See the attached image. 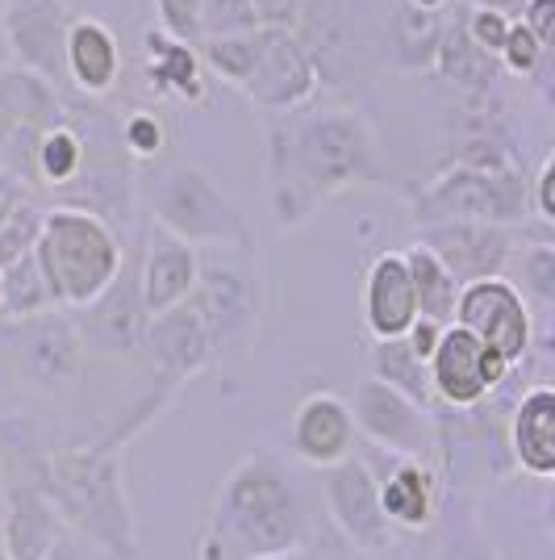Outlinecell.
I'll list each match as a JSON object with an SVG mask.
<instances>
[{"mask_svg":"<svg viewBox=\"0 0 555 560\" xmlns=\"http://www.w3.org/2000/svg\"><path fill=\"white\" fill-rule=\"evenodd\" d=\"M376 135L351 105L268 114V206L280 231H297L330 197L376 176Z\"/></svg>","mask_w":555,"mask_h":560,"instance_id":"cell-1","label":"cell"},{"mask_svg":"<svg viewBox=\"0 0 555 560\" xmlns=\"http://www.w3.org/2000/svg\"><path fill=\"white\" fill-rule=\"evenodd\" d=\"M318 514V490H309L302 472L276 452L255 447L222 477L205 536L217 544L222 560L302 552Z\"/></svg>","mask_w":555,"mask_h":560,"instance_id":"cell-2","label":"cell"},{"mask_svg":"<svg viewBox=\"0 0 555 560\" xmlns=\"http://www.w3.org/2000/svg\"><path fill=\"white\" fill-rule=\"evenodd\" d=\"M13 456L29 468L68 536L84 539L109 560H139V518L121 481V447L101 440L93 447L43 452L17 440Z\"/></svg>","mask_w":555,"mask_h":560,"instance_id":"cell-3","label":"cell"},{"mask_svg":"<svg viewBox=\"0 0 555 560\" xmlns=\"http://www.w3.org/2000/svg\"><path fill=\"white\" fill-rule=\"evenodd\" d=\"M201 63L209 75L243 93L255 109L268 114H293L314 105L318 96V68L302 47V38L284 25H251L238 34H205L201 38Z\"/></svg>","mask_w":555,"mask_h":560,"instance_id":"cell-4","label":"cell"},{"mask_svg":"<svg viewBox=\"0 0 555 560\" xmlns=\"http://www.w3.org/2000/svg\"><path fill=\"white\" fill-rule=\"evenodd\" d=\"M29 252H34V264L47 280L55 310L80 314L114 284L130 243L109 222H101L96 213L55 206V210H43Z\"/></svg>","mask_w":555,"mask_h":560,"instance_id":"cell-5","label":"cell"},{"mask_svg":"<svg viewBox=\"0 0 555 560\" xmlns=\"http://www.w3.org/2000/svg\"><path fill=\"white\" fill-rule=\"evenodd\" d=\"M263 272L255 252L205 247L197 252V289L188 305L197 310L213 348V364L247 360L263 323Z\"/></svg>","mask_w":555,"mask_h":560,"instance_id":"cell-6","label":"cell"},{"mask_svg":"<svg viewBox=\"0 0 555 560\" xmlns=\"http://www.w3.org/2000/svg\"><path fill=\"white\" fill-rule=\"evenodd\" d=\"M151 218L163 234L188 247H243L255 252V226L247 210L197 164H167L146 188Z\"/></svg>","mask_w":555,"mask_h":560,"instance_id":"cell-7","label":"cell"},{"mask_svg":"<svg viewBox=\"0 0 555 560\" xmlns=\"http://www.w3.org/2000/svg\"><path fill=\"white\" fill-rule=\"evenodd\" d=\"M293 34L309 50L318 84H351L368 75L380 50H389V22L376 18L371 0H305Z\"/></svg>","mask_w":555,"mask_h":560,"instance_id":"cell-8","label":"cell"},{"mask_svg":"<svg viewBox=\"0 0 555 560\" xmlns=\"http://www.w3.org/2000/svg\"><path fill=\"white\" fill-rule=\"evenodd\" d=\"M531 206L527 180H518L509 167L497 164H463L447 172L442 180L417 192L414 222L417 226H439V222H485L513 231Z\"/></svg>","mask_w":555,"mask_h":560,"instance_id":"cell-9","label":"cell"},{"mask_svg":"<svg viewBox=\"0 0 555 560\" xmlns=\"http://www.w3.org/2000/svg\"><path fill=\"white\" fill-rule=\"evenodd\" d=\"M318 506H322L330 532L343 544H351L355 552L385 557L397 548V532L385 523V511H380L376 477L359 452L347 456L343 465H330L318 472Z\"/></svg>","mask_w":555,"mask_h":560,"instance_id":"cell-10","label":"cell"},{"mask_svg":"<svg viewBox=\"0 0 555 560\" xmlns=\"http://www.w3.org/2000/svg\"><path fill=\"white\" fill-rule=\"evenodd\" d=\"M355 435L368 440L376 452L405 456V460H430L439 465V431H435V410L417 406L380 381H359L355 397L347 401Z\"/></svg>","mask_w":555,"mask_h":560,"instance_id":"cell-11","label":"cell"},{"mask_svg":"<svg viewBox=\"0 0 555 560\" xmlns=\"http://www.w3.org/2000/svg\"><path fill=\"white\" fill-rule=\"evenodd\" d=\"M4 348H9L17 376L25 385H34L38 394H68L84 376V360H88L80 330L63 310H50V314L25 318V323H9Z\"/></svg>","mask_w":555,"mask_h":560,"instance_id":"cell-12","label":"cell"},{"mask_svg":"<svg viewBox=\"0 0 555 560\" xmlns=\"http://www.w3.org/2000/svg\"><path fill=\"white\" fill-rule=\"evenodd\" d=\"M456 327L497 351L509 369H522L534 351V314L506 277L463 284L456 298Z\"/></svg>","mask_w":555,"mask_h":560,"instance_id":"cell-13","label":"cell"},{"mask_svg":"<svg viewBox=\"0 0 555 560\" xmlns=\"http://www.w3.org/2000/svg\"><path fill=\"white\" fill-rule=\"evenodd\" d=\"M426 376H430V397L442 410H472L481 406L497 389H506L513 369L497 351H488L481 339H472L463 327L442 330L439 348L426 360Z\"/></svg>","mask_w":555,"mask_h":560,"instance_id":"cell-14","label":"cell"},{"mask_svg":"<svg viewBox=\"0 0 555 560\" xmlns=\"http://www.w3.org/2000/svg\"><path fill=\"white\" fill-rule=\"evenodd\" d=\"M364 465L376 477L380 511H385V523L397 536H430L442 514V502H447L439 465L389 456V452H376V447L364 452Z\"/></svg>","mask_w":555,"mask_h":560,"instance_id":"cell-15","label":"cell"},{"mask_svg":"<svg viewBox=\"0 0 555 560\" xmlns=\"http://www.w3.org/2000/svg\"><path fill=\"white\" fill-rule=\"evenodd\" d=\"M84 351H105V355H142V335H146V305L139 293V252H126V264L114 277V284L96 298L88 310L75 318Z\"/></svg>","mask_w":555,"mask_h":560,"instance_id":"cell-16","label":"cell"},{"mask_svg":"<svg viewBox=\"0 0 555 560\" xmlns=\"http://www.w3.org/2000/svg\"><path fill=\"white\" fill-rule=\"evenodd\" d=\"M0 18H4V34L13 47V63L22 71L47 80L63 75V34L71 25V9L63 0H0Z\"/></svg>","mask_w":555,"mask_h":560,"instance_id":"cell-17","label":"cell"},{"mask_svg":"<svg viewBox=\"0 0 555 560\" xmlns=\"http://www.w3.org/2000/svg\"><path fill=\"white\" fill-rule=\"evenodd\" d=\"M4 477H9V498H4V523H0V552L4 560H47L59 548V539L68 536V527L59 523L55 506L43 498L17 456L13 465H4Z\"/></svg>","mask_w":555,"mask_h":560,"instance_id":"cell-18","label":"cell"},{"mask_svg":"<svg viewBox=\"0 0 555 560\" xmlns=\"http://www.w3.org/2000/svg\"><path fill=\"white\" fill-rule=\"evenodd\" d=\"M422 247H430L439 264L456 277V284L488 280L506 272V259L513 256L518 238L506 226H485V222H439L422 226Z\"/></svg>","mask_w":555,"mask_h":560,"instance_id":"cell-19","label":"cell"},{"mask_svg":"<svg viewBox=\"0 0 555 560\" xmlns=\"http://www.w3.org/2000/svg\"><path fill=\"white\" fill-rule=\"evenodd\" d=\"M288 447H293L297 465L318 468V472L355 456L359 435H355L347 397L330 394V389L305 397L302 406L293 410V422H288Z\"/></svg>","mask_w":555,"mask_h":560,"instance_id":"cell-20","label":"cell"},{"mask_svg":"<svg viewBox=\"0 0 555 560\" xmlns=\"http://www.w3.org/2000/svg\"><path fill=\"white\" fill-rule=\"evenodd\" d=\"M142 355L151 360V369L160 373L163 389H180L185 381L201 376L213 364V348H209V335L197 318L192 305H176V310H163L146 323L142 335Z\"/></svg>","mask_w":555,"mask_h":560,"instance_id":"cell-21","label":"cell"},{"mask_svg":"<svg viewBox=\"0 0 555 560\" xmlns=\"http://www.w3.org/2000/svg\"><path fill=\"white\" fill-rule=\"evenodd\" d=\"M509 465L531 481L555 477V389L547 381H534L513 397L506 415Z\"/></svg>","mask_w":555,"mask_h":560,"instance_id":"cell-22","label":"cell"},{"mask_svg":"<svg viewBox=\"0 0 555 560\" xmlns=\"http://www.w3.org/2000/svg\"><path fill=\"white\" fill-rule=\"evenodd\" d=\"M142 80L163 101H176L188 109L209 105V71L201 63V50L180 38H167L155 25L142 30Z\"/></svg>","mask_w":555,"mask_h":560,"instance_id":"cell-23","label":"cell"},{"mask_svg":"<svg viewBox=\"0 0 555 560\" xmlns=\"http://www.w3.org/2000/svg\"><path fill=\"white\" fill-rule=\"evenodd\" d=\"M359 314H364V330L371 335V343L401 339L417 323L414 284H410V268H405L401 252H385L368 264Z\"/></svg>","mask_w":555,"mask_h":560,"instance_id":"cell-24","label":"cell"},{"mask_svg":"<svg viewBox=\"0 0 555 560\" xmlns=\"http://www.w3.org/2000/svg\"><path fill=\"white\" fill-rule=\"evenodd\" d=\"M126 55L121 43L101 18H71L63 34V75L80 89V96H109L121 84Z\"/></svg>","mask_w":555,"mask_h":560,"instance_id":"cell-25","label":"cell"},{"mask_svg":"<svg viewBox=\"0 0 555 560\" xmlns=\"http://www.w3.org/2000/svg\"><path fill=\"white\" fill-rule=\"evenodd\" d=\"M197 289V247H188L172 234H151L139 252V293L146 314L185 305Z\"/></svg>","mask_w":555,"mask_h":560,"instance_id":"cell-26","label":"cell"},{"mask_svg":"<svg viewBox=\"0 0 555 560\" xmlns=\"http://www.w3.org/2000/svg\"><path fill=\"white\" fill-rule=\"evenodd\" d=\"M84 167H88V142L68 117H59L55 126H47L34 139V151H29V180L34 185H47L59 192L71 180H80Z\"/></svg>","mask_w":555,"mask_h":560,"instance_id":"cell-27","label":"cell"},{"mask_svg":"<svg viewBox=\"0 0 555 560\" xmlns=\"http://www.w3.org/2000/svg\"><path fill=\"white\" fill-rule=\"evenodd\" d=\"M405 268H410V284H414V302H417V318H430L439 327H451L456 318V298H460V284L456 277L439 264V256L430 247H405Z\"/></svg>","mask_w":555,"mask_h":560,"instance_id":"cell-28","label":"cell"},{"mask_svg":"<svg viewBox=\"0 0 555 560\" xmlns=\"http://www.w3.org/2000/svg\"><path fill=\"white\" fill-rule=\"evenodd\" d=\"M50 310H55V302H50L47 280L34 264V252L9 259L0 268V318L4 323H25V318H38Z\"/></svg>","mask_w":555,"mask_h":560,"instance_id":"cell-29","label":"cell"},{"mask_svg":"<svg viewBox=\"0 0 555 560\" xmlns=\"http://www.w3.org/2000/svg\"><path fill=\"white\" fill-rule=\"evenodd\" d=\"M501 277L522 293V302L534 310H552L555 305V247L552 238H539V243H518L513 256L506 259V272Z\"/></svg>","mask_w":555,"mask_h":560,"instance_id":"cell-30","label":"cell"},{"mask_svg":"<svg viewBox=\"0 0 555 560\" xmlns=\"http://www.w3.org/2000/svg\"><path fill=\"white\" fill-rule=\"evenodd\" d=\"M371 381H380V385L397 389L401 397H410L417 406L435 410L426 364L405 348V339H380V343H371Z\"/></svg>","mask_w":555,"mask_h":560,"instance_id":"cell-31","label":"cell"},{"mask_svg":"<svg viewBox=\"0 0 555 560\" xmlns=\"http://www.w3.org/2000/svg\"><path fill=\"white\" fill-rule=\"evenodd\" d=\"M172 147V126L160 109L134 105L126 114H117V151L130 164H160Z\"/></svg>","mask_w":555,"mask_h":560,"instance_id":"cell-32","label":"cell"},{"mask_svg":"<svg viewBox=\"0 0 555 560\" xmlns=\"http://www.w3.org/2000/svg\"><path fill=\"white\" fill-rule=\"evenodd\" d=\"M155 30L167 38H180L188 47H201L205 38V0H155Z\"/></svg>","mask_w":555,"mask_h":560,"instance_id":"cell-33","label":"cell"},{"mask_svg":"<svg viewBox=\"0 0 555 560\" xmlns=\"http://www.w3.org/2000/svg\"><path fill=\"white\" fill-rule=\"evenodd\" d=\"M509 25H513V18H506V13L485 9V4H472V9L463 13L460 30H463V38L481 50V55L497 59V50H501V43H506Z\"/></svg>","mask_w":555,"mask_h":560,"instance_id":"cell-34","label":"cell"},{"mask_svg":"<svg viewBox=\"0 0 555 560\" xmlns=\"http://www.w3.org/2000/svg\"><path fill=\"white\" fill-rule=\"evenodd\" d=\"M543 59H547V50L539 47L518 22L509 25L506 43H501V50H497V63H501L509 75H518V80H531V75H539Z\"/></svg>","mask_w":555,"mask_h":560,"instance_id":"cell-35","label":"cell"},{"mask_svg":"<svg viewBox=\"0 0 555 560\" xmlns=\"http://www.w3.org/2000/svg\"><path fill=\"white\" fill-rule=\"evenodd\" d=\"M302 560H376V557L355 552L351 544H343V539L330 532V523L318 514V523L309 527V539L302 544Z\"/></svg>","mask_w":555,"mask_h":560,"instance_id":"cell-36","label":"cell"},{"mask_svg":"<svg viewBox=\"0 0 555 560\" xmlns=\"http://www.w3.org/2000/svg\"><path fill=\"white\" fill-rule=\"evenodd\" d=\"M513 22L522 25L527 34H531L534 43L543 50H552V38H555V0H522V9H518V18Z\"/></svg>","mask_w":555,"mask_h":560,"instance_id":"cell-37","label":"cell"},{"mask_svg":"<svg viewBox=\"0 0 555 560\" xmlns=\"http://www.w3.org/2000/svg\"><path fill=\"white\" fill-rule=\"evenodd\" d=\"M552 188H555V164H552V155L539 164V172H534V180H531V206H534V218L543 222V226H552L555 222V197H552Z\"/></svg>","mask_w":555,"mask_h":560,"instance_id":"cell-38","label":"cell"},{"mask_svg":"<svg viewBox=\"0 0 555 560\" xmlns=\"http://www.w3.org/2000/svg\"><path fill=\"white\" fill-rule=\"evenodd\" d=\"M302 4L305 0H247L255 25H284V30H293V25H297Z\"/></svg>","mask_w":555,"mask_h":560,"instance_id":"cell-39","label":"cell"},{"mask_svg":"<svg viewBox=\"0 0 555 560\" xmlns=\"http://www.w3.org/2000/svg\"><path fill=\"white\" fill-rule=\"evenodd\" d=\"M442 330H447V327H439V323H430V318H417L414 327L405 330V335H401V339H405V348L414 351L417 360H422V364H426V360H430V355H435V348H439Z\"/></svg>","mask_w":555,"mask_h":560,"instance_id":"cell-40","label":"cell"},{"mask_svg":"<svg viewBox=\"0 0 555 560\" xmlns=\"http://www.w3.org/2000/svg\"><path fill=\"white\" fill-rule=\"evenodd\" d=\"M22 201H25V188L17 185L13 176L0 172V231H4V222H9L13 213L22 210Z\"/></svg>","mask_w":555,"mask_h":560,"instance_id":"cell-41","label":"cell"},{"mask_svg":"<svg viewBox=\"0 0 555 560\" xmlns=\"http://www.w3.org/2000/svg\"><path fill=\"white\" fill-rule=\"evenodd\" d=\"M47 560H109V557H101V552H96V548H88L84 539L63 536V539H59V548H55Z\"/></svg>","mask_w":555,"mask_h":560,"instance_id":"cell-42","label":"cell"},{"mask_svg":"<svg viewBox=\"0 0 555 560\" xmlns=\"http://www.w3.org/2000/svg\"><path fill=\"white\" fill-rule=\"evenodd\" d=\"M13 71V47H9V34H4V18H0V80Z\"/></svg>","mask_w":555,"mask_h":560,"instance_id":"cell-43","label":"cell"},{"mask_svg":"<svg viewBox=\"0 0 555 560\" xmlns=\"http://www.w3.org/2000/svg\"><path fill=\"white\" fill-rule=\"evenodd\" d=\"M447 4H451V0H405V9H414V13H430V18H435L439 9H447Z\"/></svg>","mask_w":555,"mask_h":560,"instance_id":"cell-44","label":"cell"},{"mask_svg":"<svg viewBox=\"0 0 555 560\" xmlns=\"http://www.w3.org/2000/svg\"><path fill=\"white\" fill-rule=\"evenodd\" d=\"M476 4H485V9H497V13H506V18H513V13L522 9V0H476Z\"/></svg>","mask_w":555,"mask_h":560,"instance_id":"cell-45","label":"cell"},{"mask_svg":"<svg viewBox=\"0 0 555 560\" xmlns=\"http://www.w3.org/2000/svg\"><path fill=\"white\" fill-rule=\"evenodd\" d=\"M197 560H222V552H217V544L209 536H201V544H197Z\"/></svg>","mask_w":555,"mask_h":560,"instance_id":"cell-46","label":"cell"},{"mask_svg":"<svg viewBox=\"0 0 555 560\" xmlns=\"http://www.w3.org/2000/svg\"><path fill=\"white\" fill-rule=\"evenodd\" d=\"M4 498H9V477H4V460H0V523H4Z\"/></svg>","mask_w":555,"mask_h":560,"instance_id":"cell-47","label":"cell"},{"mask_svg":"<svg viewBox=\"0 0 555 560\" xmlns=\"http://www.w3.org/2000/svg\"><path fill=\"white\" fill-rule=\"evenodd\" d=\"M251 560H302V552H272V557H251Z\"/></svg>","mask_w":555,"mask_h":560,"instance_id":"cell-48","label":"cell"},{"mask_svg":"<svg viewBox=\"0 0 555 560\" xmlns=\"http://www.w3.org/2000/svg\"><path fill=\"white\" fill-rule=\"evenodd\" d=\"M414 560H430V552H426V557H414Z\"/></svg>","mask_w":555,"mask_h":560,"instance_id":"cell-49","label":"cell"}]
</instances>
